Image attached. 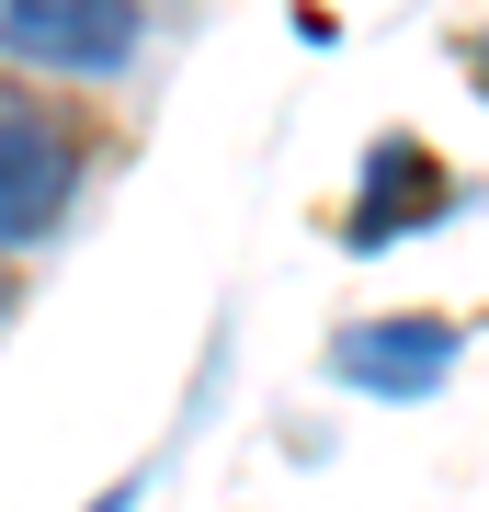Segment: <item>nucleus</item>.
<instances>
[{
	"label": "nucleus",
	"mask_w": 489,
	"mask_h": 512,
	"mask_svg": "<svg viewBox=\"0 0 489 512\" xmlns=\"http://www.w3.org/2000/svg\"><path fill=\"white\" fill-rule=\"evenodd\" d=\"M69 194H80V148L57 126V103L0 80V251H12V239H46L69 217Z\"/></svg>",
	"instance_id": "1"
},
{
	"label": "nucleus",
	"mask_w": 489,
	"mask_h": 512,
	"mask_svg": "<svg viewBox=\"0 0 489 512\" xmlns=\"http://www.w3.org/2000/svg\"><path fill=\"white\" fill-rule=\"evenodd\" d=\"M137 35H148L137 0H0V46L35 57V69H57V80H103V69H126Z\"/></svg>",
	"instance_id": "2"
},
{
	"label": "nucleus",
	"mask_w": 489,
	"mask_h": 512,
	"mask_svg": "<svg viewBox=\"0 0 489 512\" xmlns=\"http://www.w3.org/2000/svg\"><path fill=\"white\" fill-rule=\"evenodd\" d=\"M444 205H455L444 148H421V137H376V148H364V205L342 217V239H353V251H387V239L433 228Z\"/></svg>",
	"instance_id": "3"
},
{
	"label": "nucleus",
	"mask_w": 489,
	"mask_h": 512,
	"mask_svg": "<svg viewBox=\"0 0 489 512\" xmlns=\"http://www.w3.org/2000/svg\"><path fill=\"white\" fill-rule=\"evenodd\" d=\"M330 376H353L364 399H421V387L455 376V319H353L330 342Z\"/></svg>",
	"instance_id": "4"
},
{
	"label": "nucleus",
	"mask_w": 489,
	"mask_h": 512,
	"mask_svg": "<svg viewBox=\"0 0 489 512\" xmlns=\"http://www.w3.org/2000/svg\"><path fill=\"white\" fill-rule=\"evenodd\" d=\"M467 69H478V80H489V35H478V46H467Z\"/></svg>",
	"instance_id": "5"
},
{
	"label": "nucleus",
	"mask_w": 489,
	"mask_h": 512,
	"mask_svg": "<svg viewBox=\"0 0 489 512\" xmlns=\"http://www.w3.org/2000/svg\"><path fill=\"white\" fill-rule=\"evenodd\" d=\"M91 512H126V490H114V501H91Z\"/></svg>",
	"instance_id": "6"
}]
</instances>
